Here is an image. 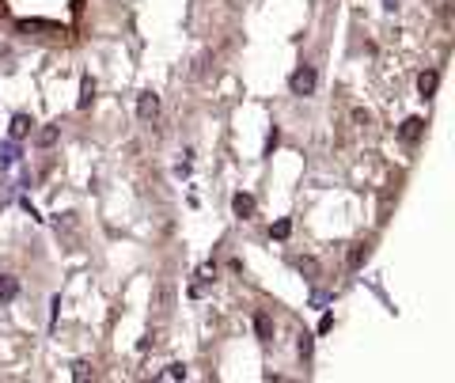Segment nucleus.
<instances>
[{"instance_id":"obj_5","label":"nucleus","mask_w":455,"mask_h":383,"mask_svg":"<svg viewBox=\"0 0 455 383\" xmlns=\"http://www.w3.org/2000/svg\"><path fill=\"white\" fill-rule=\"evenodd\" d=\"M421 129H425V121H421V118H406V121H402V129H398V137L413 144V141L421 137Z\"/></svg>"},{"instance_id":"obj_6","label":"nucleus","mask_w":455,"mask_h":383,"mask_svg":"<svg viewBox=\"0 0 455 383\" xmlns=\"http://www.w3.org/2000/svg\"><path fill=\"white\" fill-rule=\"evenodd\" d=\"M31 126H35V121H31L27 114H15V118H12V129H8V133H12V141H23V137L31 133Z\"/></svg>"},{"instance_id":"obj_8","label":"nucleus","mask_w":455,"mask_h":383,"mask_svg":"<svg viewBox=\"0 0 455 383\" xmlns=\"http://www.w3.org/2000/svg\"><path fill=\"white\" fill-rule=\"evenodd\" d=\"M15 296H19V281L4 273V277H0V300L8 304V300H15Z\"/></svg>"},{"instance_id":"obj_7","label":"nucleus","mask_w":455,"mask_h":383,"mask_svg":"<svg viewBox=\"0 0 455 383\" xmlns=\"http://www.w3.org/2000/svg\"><path fill=\"white\" fill-rule=\"evenodd\" d=\"M92 99H95V80L84 76V80H80V99H76V107L87 110V107H92Z\"/></svg>"},{"instance_id":"obj_11","label":"nucleus","mask_w":455,"mask_h":383,"mask_svg":"<svg viewBox=\"0 0 455 383\" xmlns=\"http://www.w3.org/2000/svg\"><path fill=\"white\" fill-rule=\"evenodd\" d=\"M368 255H372V247H368V243H357L353 258H349V262H353V270H361V266L368 262Z\"/></svg>"},{"instance_id":"obj_16","label":"nucleus","mask_w":455,"mask_h":383,"mask_svg":"<svg viewBox=\"0 0 455 383\" xmlns=\"http://www.w3.org/2000/svg\"><path fill=\"white\" fill-rule=\"evenodd\" d=\"M277 141H281V129L273 126V129H270V137H266V152H273V148H277Z\"/></svg>"},{"instance_id":"obj_10","label":"nucleus","mask_w":455,"mask_h":383,"mask_svg":"<svg viewBox=\"0 0 455 383\" xmlns=\"http://www.w3.org/2000/svg\"><path fill=\"white\" fill-rule=\"evenodd\" d=\"M57 137H61V129H57V126H46L42 133H38V144H42V148H53Z\"/></svg>"},{"instance_id":"obj_14","label":"nucleus","mask_w":455,"mask_h":383,"mask_svg":"<svg viewBox=\"0 0 455 383\" xmlns=\"http://www.w3.org/2000/svg\"><path fill=\"white\" fill-rule=\"evenodd\" d=\"M296 349H300V357H311V334H300V341H296Z\"/></svg>"},{"instance_id":"obj_12","label":"nucleus","mask_w":455,"mask_h":383,"mask_svg":"<svg viewBox=\"0 0 455 383\" xmlns=\"http://www.w3.org/2000/svg\"><path fill=\"white\" fill-rule=\"evenodd\" d=\"M87 376H92V364H87V361H76V364H72V380H76V383H84Z\"/></svg>"},{"instance_id":"obj_9","label":"nucleus","mask_w":455,"mask_h":383,"mask_svg":"<svg viewBox=\"0 0 455 383\" xmlns=\"http://www.w3.org/2000/svg\"><path fill=\"white\" fill-rule=\"evenodd\" d=\"M255 330H258V338H262V341H270V338H273L270 315H255Z\"/></svg>"},{"instance_id":"obj_18","label":"nucleus","mask_w":455,"mask_h":383,"mask_svg":"<svg viewBox=\"0 0 455 383\" xmlns=\"http://www.w3.org/2000/svg\"><path fill=\"white\" fill-rule=\"evenodd\" d=\"M330 327H334V315H323V323H319V334H330Z\"/></svg>"},{"instance_id":"obj_15","label":"nucleus","mask_w":455,"mask_h":383,"mask_svg":"<svg viewBox=\"0 0 455 383\" xmlns=\"http://www.w3.org/2000/svg\"><path fill=\"white\" fill-rule=\"evenodd\" d=\"M164 380H186V368H182V364H167Z\"/></svg>"},{"instance_id":"obj_2","label":"nucleus","mask_w":455,"mask_h":383,"mask_svg":"<svg viewBox=\"0 0 455 383\" xmlns=\"http://www.w3.org/2000/svg\"><path fill=\"white\" fill-rule=\"evenodd\" d=\"M137 118L141 121H156L160 118V95L156 92H141V99H137Z\"/></svg>"},{"instance_id":"obj_1","label":"nucleus","mask_w":455,"mask_h":383,"mask_svg":"<svg viewBox=\"0 0 455 383\" xmlns=\"http://www.w3.org/2000/svg\"><path fill=\"white\" fill-rule=\"evenodd\" d=\"M315 84H319V72H315L311 65H300V69L289 76V92L292 95H311Z\"/></svg>"},{"instance_id":"obj_3","label":"nucleus","mask_w":455,"mask_h":383,"mask_svg":"<svg viewBox=\"0 0 455 383\" xmlns=\"http://www.w3.org/2000/svg\"><path fill=\"white\" fill-rule=\"evenodd\" d=\"M436 84H440V72H436V69L421 72V76H418V92H421V99H429V95L436 92Z\"/></svg>"},{"instance_id":"obj_17","label":"nucleus","mask_w":455,"mask_h":383,"mask_svg":"<svg viewBox=\"0 0 455 383\" xmlns=\"http://www.w3.org/2000/svg\"><path fill=\"white\" fill-rule=\"evenodd\" d=\"M300 270L304 273H319V266H315V258H300Z\"/></svg>"},{"instance_id":"obj_4","label":"nucleus","mask_w":455,"mask_h":383,"mask_svg":"<svg viewBox=\"0 0 455 383\" xmlns=\"http://www.w3.org/2000/svg\"><path fill=\"white\" fill-rule=\"evenodd\" d=\"M232 209H235V216H255V198H250V194H235L232 198Z\"/></svg>"},{"instance_id":"obj_13","label":"nucleus","mask_w":455,"mask_h":383,"mask_svg":"<svg viewBox=\"0 0 455 383\" xmlns=\"http://www.w3.org/2000/svg\"><path fill=\"white\" fill-rule=\"evenodd\" d=\"M289 232H292V224H289V220H277V224H273V239H289Z\"/></svg>"}]
</instances>
